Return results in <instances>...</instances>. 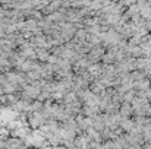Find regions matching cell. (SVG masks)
I'll list each match as a JSON object with an SVG mask.
<instances>
[{
	"label": "cell",
	"instance_id": "6da1fadb",
	"mask_svg": "<svg viewBox=\"0 0 151 149\" xmlns=\"http://www.w3.org/2000/svg\"><path fill=\"white\" fill-rule=\"evenodd\" d=\"M1 35H3V31H1V29H0V37H1Z\"/></svg>",
	"mask_w": 151,
	"mask_h": 149
},
{
	"label": "cell",
	"instance_id": "7a4b0ae2",
	"mask_svg": "<svg viewBox=\"0 0 151 149\" xmlns=\"http://www.w3.org/2000/svg\"><path fill=\"white\" fill-rule=\"evenodd\" d=\"M56 149H65V148H56Z\"/></svg>",
	"mask_w": 151,
	"mask_h": 149
}]
</instances>
